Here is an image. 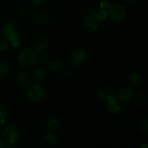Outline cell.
I'll return each instance as SVG.
<instances>
[{
  "label": "cell",
  "instance_id": "1",
  "mask_svg": "<svg viewBox=\"0 0 148 148\" xmlns=\"http://www.w3.org/2000/svg\"><path fill=\"white\" fill-rule=\"evenodd\" d=\"M38 54L34 49L25 48L20 51L18 56V62L21 66L25 67L33 66L37 62Z\"/></svg>",
  "mask_w": 148,
  "mask_h": 148
},
{
  "label": "cell",
  "instance_id": "2",
  "mask_svg": "<svg viewBox=\"0 0 148 148\" xmlns=\"http://www.w3.org/2000/svg\"><path fill=\"white\" fill-rule=\"evenodd\" d=\"M46 88L39 83L31 84L27 92V98L32 102H40L46 96Z\"/></svg>",
  "mask_w": 148,
  "mask_h": 148
},
{
  "label": "cell",
  "instance_id": "3",
  "mask_svg": "<svg viewBox=\"0 0 148 148\" xmlns=\"http://www.w3.org/2000/svg\"><path fill=\"white\" fill-rule=\"evenodd\" d=\"M1 137L7 143L14 144L20 137L19 129L14 124H8L3 130Z\"/></svg>",
  "mask_w": 148,
  "mask_h": 148
},
{
  "label": "cell",
  "instance_id": "4",
  "mask_svg": "<svg viewBox=\"0 0 148 148\" xmlns=\"http://www.w3.org/2000/svg\"><path fill=\"white\" fill-rule=\"evenodd\" d=\"M108 16L115 23H121L126 17L125 10L119 4H112L110 7Z\"/></svg>",
  "mask_w": 148,
  "mask_h": 148
},
{
  "label": "cell",
  "instance_id": "5",
  "mask_svg": "<svg viewBox=\"0 0 148 148\" xmlns=\"http://www.w3.org/2000/svg\"><path fill=\"white\" fill-rule=\"evenodd\" d=\"M71 61L75 66H81L86 62L88 59L87 52L82 49H77L71 54Z\"/></svg>",
  "mask_w": 148,
  "mask_h": 148
},
{
  "label": "cell",
  "instance_id": "6",
  "mask_svg": "<svg viewBox=\"0 0 148 148\" xmlns=\"http://www.w3.org/2000/svg\"><path fill=\"white\" fill-rule=\"evenodd\" d=\"M58 145V140L56 134L53 133H47L41 140V145L43 147L51 148L56 147Z\"/></svg>",
  "mask_w": 148,
  "mask_h": 148
},
{
  "label": "cell",
  "instance_id": "7",
  "mask_svg": "<svg viewBox=\"0 0 148 148\" xmlns=\"http://www.w3.org/2000/svg\"><path fill=\"white\" fill-rule=\"evenodd\" d=\"M49 44V38L46 36H39L33 42V49L36 51L42 52L46 50Z\"/></svg>",
  "mask_w": 148,
  "mask_h": 148
},
{
  "label": "cell",
  "instance_id": "8",
  "mask_svg": "<svg viewBox=\"0 0 148 148\" xmlns=\"http://www.w3.org/2000/svg\"><path fill=\"white\" fill-rule=\"evenodd\" d=\"M2 34L8 40L14 36H17V27L16 25L12 23H8L4 25L2 28Z\"/></svg>",
  "mask_w": 148,
  "mask_h": 148
},
{
  "label": "cell",
  "instance_id": "9",
  "mask_svg": "<svg viewBox=\"0 0 148 148\" xmlns=\"http://www.w3.org/2000/svg\"><path fill=\"white\" fill-rule=\"evenodd\" d=\"M99 22L92 14H88L84 19V25L85 28L90 32H95L98 27Z\"/></svg>",
  "mask_w": 148,
  "mask_h": 148
},
{
  "label": "cell",
  "instance_id": "10",
  "mask_svg": "<svg viewBox=\"0 0 148 148\" xmlns=\"http://www.w3.org/2000/svg\"><path fill=\"white\" fill-rule=\"evenodd\" d=\"M98 93L100 98L107 101L116 98L115 91L110 87H103L100 88L98 91Z\"/></svg>",
  "mask_w": 148,
  "mask_h": 148
},
{
  "label": "cell",
  "instance_id": "11",
  "mask_svg": "<svg viewBox=\"0 0 148 148\" xmlns=\"http://www.w3.org/2000/svg\"><path fill=\"white\" fill-rule=\"evenodd\" d=\"M123 106L121 102H119L116 98L111 99L108 101L107 104V109L111 114H114L120 112L122 110Z\"/></svg>",
  "mask_w": 148,
  "mask_h": 148
},
{
  "label": "cell",
  "instance_id": "12",
  "mask_svg": "<svg viewBox=\"0 0 148 148\" xmlns=\"http://www.w3.org/2000/svg\"><path fill=\"white\" fill-rule=\"evenodd\" d=\"M132 89L129 87H124V88H121L119 92L118 98L121 102H127L132 98Z\"/></svg>",
  "mask_w": 148,
  "mask_h": 148
},
{
  "label": "cell",
  "instance_id": "13",
  "mask_svg": "<svg viewBox=\"0 0 148 148\" xmlns=\"http://www.w3.org/2000/svg\"><path fill=\"white\" fill-rule=\"evenodd\" d=\"M88 13L90 14H92L99 23L104 21L108 17V13L100 8L98 9V10L90 8L89 10H88Z\"/></svg>",
  "mask_w": 148,
  "mask_h": 148
},
{
  "label": "cell",
  "instance_id": "14",
  "mask_svg": "<svg viewBox=\"0 0 148 148\" xmlns=\"http://www.w3.org/2000/svg\"><path fill=\"white\" fill-rule=\"evenodd\" d=\"M31 77L25 72H21L17 77V81L22 87H28L31 85Z\"/></svg>",
  "mask_w": 148,
  "mask_h": 148
},
{
  "label": "cell",
  "instance_id": "15",
  "mask_svg": "<svg viewBox=\"0 0 148 148\" xmlns=\"http://www.w3.org/2000/svg\"><path fill=\"white\" fill-rule=\"evenodd\" d=\"M48 67L52 72L59 73V72L62 71L63 64L59 59H55V60L53 61H49V62L48 63Z\"/></svg>",
  "mask_w": 148,
  "mask_h": 148
},
{
  "label": "cell",
  "instance_id": "16",
  "mask_svg": "<svg viewBox=\"0 0 148 148\" xmlns=\"http://www.w3.org/2000/svg\"><path fill=\"white\" fill-rule=\"evenodd\" d=\"M46 71L43 69H37L34 71L33 75V79L36 83H41L44 82L46 79Z\"/></svg>",
  "mask_w": 148,
  "mask_h": 148
},
{
  "label": "cell",
  "instance_id": "17",
  "mask_svg": "<svg viewBox=\"0 0 148 148\" xmlns=\"http://www.w3.org/2000/svg\"><path fill=\"white\" fill-rule=\"evenodd\" d=\"M36 20L37 23L40 25L46 24L50 20V17L48 13L44 12H40L38 13L36 17Z\"/></svg>",
  "mask_w": 148,
  "mask_h": 148
},
{
  "label": "cell",
  "instance_id": "18",
  "mask_svg": "<svg viewBox=\"0 0 148 148\" xmlns=\"http://www.w3.org/2000/svg\"><path fill=\"white\" fill-rule=\"evenodd\" d=\"M60 121L59 119L56 118V117H51L49 119L47 122V127L49 130H56L60 127Z\"/></svg>",
  "mask_w": 148,
  "mask_h": 148
},
{
  "label": "cell",
  "instance_id": "19",
  "mask_svg": "<svg viewBox=\"0 0 148 148\" xmlns=\"http://www.w3.org/2000/svg\"><path fill=\"white\" fill-rule=\"evenodd\" d=\"M141 82V77L137 73H131L129 75V82L133 85H139Z\"/></svg>",
  "mask_w": 148,
  "mask_h": 148
},
{
  "label": "cell",
  "instance_id": "20",
  "mask_svg": "<svg viewBox=\"0 0 148 148\" xmlns=\"http://www.w3.org/2000/svg\"><path fill=\"white\" fill-rule=\"evenodd\" d=\"M7 116V108L3 103H0V122L2 124L5 123L6 118Z\"/></svg>",
  "mask_w": 148,
  "mask_h": 148
},
{
  "label": "cell",
  "instance_id": "21",
  "mask_svg": "<svg viewBox=\"0 0 148 148\" xmlns=\"http://www.w3.org/2000/svg\"><path fill=\"white\" fill-rule=\"evenodd\" d=\"M138 130L140 132L142 133H146L148 132V121L147 119H144L142 120L138 124Z\"/></svg>",
  "mask_w": 148,
  "mask_h": 148
},
{
  "label": "cell",
  "instance_id": "22",
  "mask_svg": "<svg viewBox=\"0 0 148 148\" xmlns=\"http://www.w3.org/2000/svg\"><path fill=\"white\" fill-rule=\"evenodd\" d=\"M146 101H147V97L143 93L137 94V95H136L135 98H134V102L138 106H141L144 104L146 102Z\"/></svg>",
  "mask_w": 148,
  "mask_h": 148
},
{
  "label": "cell",
  "instance_id": "23",
  "mask_svg": "<svg viewBox=\"0 0 148 148\" xmlns=\"http://www.w3.org/2000/svg\"><path fill=\"white\" fill-rule=\"evenodd\" d=\"M10 74V68L7 64L0 62V76H6Z\"/></svg>",
  "mask_w": 148,
  "mask_h": 148
},
{
  "label": "cell",
  "instance_id": "24",
  "mask_svg": "<svg viewBox=\"0 0 148 148\" xmlns=\"http://www.w3.org/2000/svg\"><path fill=\"white\" fill-rule=\"evenodd\" d=\"M9 41H10V46H12V47L14 48H17L20 45V43H21V39H20V38L17 35V36L12 38L11 39H10Z\"/></svg>",
  "mask_w": 148,
  "mask_h": 148
},
{
  "label": "cell",
  "instance_id": "25",
  "mask_svg": "<svg viewBox=\"0 0 148 148\" xmlns=\"http://www.w3.org/2000/svg\"><path fill=\"white\" fill-rule=\"evenodd\" d=\"M38 60L39 62L42 64H48L50 61V59H49V55L46 53H41L38 56L37 61Z\"/></svg>",
  "mask_w": 148,
  "mask_h": 148
},
{
  "label": "cell",
  "instance_id": "26",
  "mask_svg": "<svg viewBox=\"0 0 148 148\" xmlns=\"http://www.w3.org/2000/svg\"><path fill=\"white\" fill-rule=\"evenodd\" d=\"M110 7H111V4H110L109 2H108L107 1H102L100 3V9L104 10V11L106 12L107 13L109 11Z\"/></svg>",
  "mask_w": 148,
  "mask_h": 148
},
{
  "label": "cell",
  "instance_id": "27",
  "mask_svg": "<svg viewBox=\"0 0 148 148\" xmlns=\"http://www.w3.org/2000/svg\"><path fill=\"white\" fill-rule=\"evenodd\" d=\"M8 47V43L4 39L0 40V51H4Z\"/></svg>",
  "mask_w": 148,
  "mask_h": 148
},
{
  "label": "cell",
  "instance_id": "28",
  "mask_svg": "<svg viewBox=\"0 0 148 148\" xmlns=\"http://www.w3.org/2000/svg\"><path fill=\"white\" fill-rule=\"evenodd\" d=\"M29 4H31L32 7H36L42 3V0H28Z\"/></svg>",
  "mask_w": 148,
  "mask_h": 148
},
{
  "label": "cell",
  "instance_id": "29",
  "mask_svg": "<svg viewBox=\"0 0 148 148\" xmlns=\"http://www.w3.org/2000/svg\"><path fill=\"white\" fill-rule=\"evenodd\" d=\"M23 14H24V15L25 16H27L29 15V14H30V9L29 8V7H25L24 9H23Z\"/></svg>",
  "mask_w": 148,
  "mask_h": 148
},
{
  "label": "cell",
  "instance_id": "30",
  "mask_svg": "<svg viewBox=\"0 0 148 148\" xmlns=\"http://www.w3.org/2000/svg\"><path fill=\"white\" fill-rule=\"evenodd\" d=\"M5 140L3 139L2 137H0V148H3L5 146Z\"/></svg>",
  "mask_w": 148,
  "mask_h": 148
},
{
  "label": "cell",
  "instance_id": "31",
  "mask_svg": "<svg viewBox=\"0 0 148 148\" xmlns=\"http://www.w3.org/2000/svg\"><path fill=\"white\" fill-rule=\"evenodd\" d=\"M127 1H128L129 3H132V2H134V1H135L136 0H127Z\"/></svg>",
  "mask_w": 148,
  "mask_h": 148
},
{
  "label": "cell",
  "instance_id": "32",
  "mask_svg": "<svg viewBox=\"0 0 148 148\" xmlns=\"http://www.w3.org/2000/svg\"><path fill=\"white\" fill-rule=\"evenodd\" d=\"M1 127H2V124H1V122H0V131L1 130Z\"/></svg>",
  "mask_w": 148,
  "mask_h": 148
}]
</instances>
